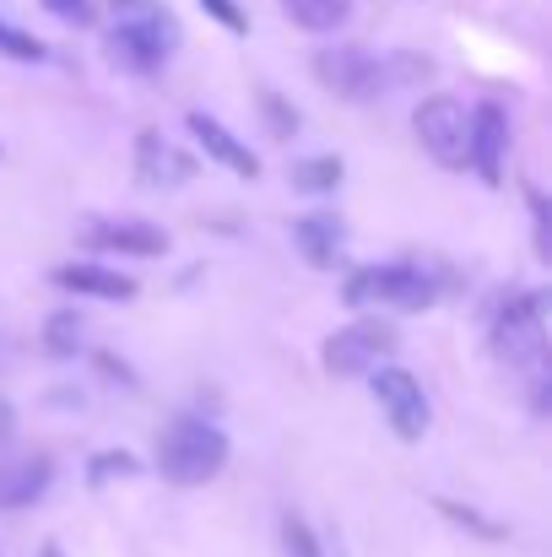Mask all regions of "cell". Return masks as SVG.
Listing matches in <instances>:
<instances>
[{
  "instance_id": "cell-1",
  "label": "cell",
  "mask_w": 552,
  "mask_h": 557,
  "mask_svg": "<svg viewBox=\"0 0 552 557\" xmlns=\"http://www.w3.org/2000/svg\"><path fill=\"white\" fill-rule=\"evenodd\" d=\"M184 27L163 0H109V54L136 71L152 76L158 65H169L180 54Z\"/></svg>"
},
{
  "instance_id": "cell-2",
  "label": "cell",
  "mask_w": 552,
  "mask_h": 557,
  "mask_svg": "<svg viewBox=\"0 0 552 557\" xmlns=\"http://www.w3.org/2000/svg\"><path fill=\"white\" fill-rule=\"evenodd\" d=\"M158 476L174 482V487H206L211 476H222L228 466V433L206 417H174L163 433H158Z\"/></svg>"
},
{
  "instance_id": "cell-3",
  "label": "cell",
  "mask_w": 552,
  "mask_h": 557,
  "mask_svg": "<svg viewBox=\"0 0 552 557\" xmlns=\"http://www.w3.org/2000/svg\"><path fill=\"white\" fill-rule=\"evenodd\" d=\"M493 358L504 363V369H520L531 373V379H542L548 373V293H515L504 309H499V320H493Z\"/></svg>"
},
{
  "instance_id": "cell-4",
  "label": "cell",
  "mask_w": 552,
  "mask_h": 557,
  "mask_svg": "<svg viewBox=\"0 0 552 557\" xmlns=\"http://www.w3.org/2000/svg\"><path fill=\"white\" fill-rule=\"evenodd\" d=\"M342 298H347L353 309L422 314V309L439 298V287H433V276H428L422 265H412V260H390V265H358V271L347 276Z\"/></svg>"
},
{
  "instance_id": "cell-5",
  "label": "cell",
  "mask_w": 552,
  "mask_h": 557,
  "mask_svg": "<svg viewBox=\"0 0 552 557\" xmlns=\"http://www.w3.org/2000/svg\"><path fill=\"white\" fill-rule=\"evenodd\" d=\"M395 347H401V336L384 325V320H353V325H342L331 342H326V373L331 379H364L373 373L379 363H390L395 358Z\"/></svg>"
},
{
  "instance_id": "cell-6",
  "label": "cell",
  "mask_w": 552,
  "mask_h": 557,
  "mask_svg": "<svg viewBox=\"0 0 552 557\" xmlns=\"http://www.w3.org/2000/svg\"><path fill=\"white\" fill-rule=\"evenodd\" d=\"M466 131H471V109L455 92H433L417 109V141L439 169H466Z\"/></svg>"
},
{
  "instance_id": "cell-7",
  "label": "cell",
  "mask_w": 552,
  "mask_h": 557,
  "mask_svg": "<svg viewBox=\"0 0 552 557\" xmlns=\"http://www.w3.org/2000/svg\"><path fill=\"white\" fill-rule=\"evenodd\" d=\"M315 76H320V87H326V92L353 98V103H368V98H379V92H384L390 65H384V60H373V54L358 49V44H336V49H320V54H315Z\"/></svg>"
},
{
  "instance_id": "cell-8",
  "label": "cell",
  "mask_w": 552,
  "mask_h": 557,
  "mask_svg": "<svg viewBox=\"0 0 552 557\" xmlns=\"http://www.w3.org/2000/svg\"><path fill=\"white\" fill-rule=\"evenodd\" d=\"M368 389H373V400H379V411H384V422L395 428V438H422L428 433V395H422V384H417V373L395 369V363H379V369L368 373Z\"/></svg>"
},
{
  "instance_id": "cell-9",
  "label": "cell",
  "mask_w": 552,
  "mask_h": 557,
  "mask_svg": "<svg viewBox=\"0 0 552 557\" xmlns=\"http://www.w3.org/2000/svg\"><path fill=\"white\" fill-rule=\"evenodd\" d=\"M82 244L98 249V255H136V260H152L169 249V233L158 222H142V216H87L82 222Z\"/></svg>"
},
{
  "instance_id": "cell-10",
  "label": "cell",
  "mask_w": 552,
  "mask_h": 557,
  "mask_svg": "<svg viewBox=\"0 0 552 557\" xmlns=\"http://www.w3.org/2000/svg\"><path fill=\"white\" fill-rule=\"evenodd\" d=\"M504 152H510V114L504 103H477L471 131H466V169H477L482 185L504 180Z\"/></svg>"
},
{
  "instance_id": "cell-11",
  "label": "cell",
  "mask_w": 552,
  "mask_h": 557,
  "mask_svg": "<svg viewBox=\"0 0 552 557\" xmlns=\"http://www.w3.org/2000/svg\"><path fill=\"white\" fill-rule=\"evenodd\" d=\"M49 282L60 293H76V298H98V304H131L142 287L136 276L114 271V265H98V260H71V265H54Z\"/></svg>"
},
{
  "instance_id": "cell-12",
  "label": "cell",
  "mask_w": 552,
  "mask_h": 557,
  "mask_svg": "<svg viewBox=\"0 0 552 557\" xmlns=\"http://www.w3.org/2000/svg\"><path fill=\"white\" fill-rule=\"evenodd\" d=\"M184 125H189V136L200 141V152H206V163H217V169H228L233 180H255L260 174V163H255V152L222 125V120H211L206 109H195V114H184Z\"/></svg>"
},
{
  "instance_id": "cell-13",
  "label": "cell",
  "mask_w": 552,
  "mask_h": 557,
  "mask_svg": "<svg viewBox=\"0 0 552 557\" xmlns=\"http://www.w3.org/2000/svg\"><path fill=\"white\" fill-rule=\"evenodd\" d=\"M136 180L147 189H180L195 180V158L180 152L174 141H163L158 131H147V136L136 141Z\"/></svg>"
},
{
  "instance_id": "cell-14",
  "label": "cell",
  "mask_w": 552,
  "mask_h": 557,
  "mask_svg": "<svg viewBox=\"0 0 552 557\" xmlns=\"http://www.w3.org/2000/svg\"><path fill=\"white\" fill-rule=\"evenodd\" d=\"M342 244H347V227L336 211H309L293 222V249L315 265V271H331L342 260Z\"/></svg>"
},
{
  "instance_id": "cell-15",
  "label": "cell",
  "mask_w": 552,
  "mask_h": 557,
  "mask_svg": "<svg viewBox=\"0 0 552 557\" xmlns=\"http://www.w3.org/2000/svg\"><path fill=\"white\" fill-rule=\"evenodd\" d=\"M54 482V466L44 455H22V460H5L0 466V509H27L49 493Z\"/></svg>"
},
{
  "instance_id": "cell-16",
  "label": "cell",
  "mask_w": 552,
  "mask_h": 557,
  "mask_svg": "<svg viewBox=\"0 0 552 557\" xmlns=\"http://www.w3.org/2000/svg\"><path fill=\"white\" fill-rule=\"evenodd\" d=\"M353 0H282V16L304 33H342L353 22Z\"/></svg>"
},
{
  "instance_id": "cell-17",
  "label": "cell",
  "mask_w": 552,
  "mask_h": 557,
  "mask_svg": "<svg viewBox=\"0 0 552 557\" xmlns=\"http://www.w3.org/2000/svg\"><path fill=\"white\" fill-rule=\"evenodd\" d=\"M293 189L298 195H336L342 180H347V169H342V158H331V152H320V158H304V163H293Z\"/></svg>"
},
{
  "instance_id": "cell-18",
  "label": "cell",
  "mask_w": 552,
  "mask_h": 557,
  "mask_svg": "<svg viewBox=\"0 0 552 557\" xmlns=\"http://www.w3.org/2000/svg\"><path fill=\"white\" fill-rule=\"evenodd\" d=\"M44 352L49 358H76L82 352V314L76 309H60L44 320Z\"/></svg>"
},
{
  "instance_id": "cell-19",
  "label": "cell",
  "mask_w": 552,
  "mask_h": 557,
  "mask_svg": "<svg viewBox=\"0 0 552 557\" xmlns=\"http://www.w3.org/2000/svg\"><path fill=\"white\" fill-rule=\"evenodd\" d=\"M0 54H11V60H22V65H38V60H44V44L0 16Z\"/></svg>"
},
{
  "instance_id": "cell-20",
  "label": "cell",
  "mask_w": 552,
  "mask_h": 557,
  "mask_svg": "<svg viewBox=\"0 0 552 557\" xmlns=\"http://www.w3.org/2000/svg\"><path fill=\"white\" fill-rule=\"evenodd\" d=\"M282 547H287V557H320V542H315L304 515H282Z\"/></svg>"
},
{
  "instance_id": "cell-21",
  "label": "cell",
  "mask_w": 552,
  "mask_h": 557,
  "mask_svg": "<svg viewBox=\"0 0 552 557\" xmlns=\"http://www.w3.org/2000/svg\"><path fill=\"white\" fill-rule=\"evenodd\" d=\"M260 109H266V120H271V136H298V109H287L277 92H260Z\"/></svg>"
},
{
  "instance_id": "cell-22",
  "label": "cell",
  "mask_w": 552,
  "mask_h": 557,
  "mask_svg": "<svg viewBox=\"0 0 552 557\" xmlns=\"http://www.w3.org/2000/svg\"><path fill=\"white\" fill-rule=\"evenodd\" d=\"M200 5H206V16H217L228 33H249V16H244L238 0H200Z\"/></svg>"
},
{
  "instance_id": "cell-23",
  "label": "cell",
  "mask_w": 552,
  "mask_h": 557,
  "mask_svg": "<svg viewBox=\"0 0 552 557\" xmlns=\"http://www.w3.org/2000/svg\"><path fill=\"white\" fill-rule=\"evenodd\" d=\"M44 11L60 16V22H71V27H87L93 22V0H44Z\"/></svg>"
},
{
  "instance_id": "cell-24",
  "label": "cell",
  "mask_w": 552,
  "mask_h": 557,
  "mask_svg": "<svg viewBox=\"0 0 552 557\" xmlns=\"http://www.w3.org/2000/svg\"><path fill=\"white\" fill-rule=\"evenodd\" d=\"M114 471H120V476H131V471H136V460H131L125 449H120V455H98V460H93V482H103V476H114Z\"/></svg>"
},
{
  "instance_id": "cell-25",
  "label": "cell",
  "mask_w": 552,
  "mask_h": 557,
  "mask_svg": "<svg viewBox=\"0 0 552 557\" xmlns=\"http://www.w3.org/2000/svg\"><path fill=\"white\" fill-rule=\"evenodd\" d=\"M5 438H11V400L0 395V444H5Z\"/></svg>"
},
{
  "instance_id": "cell-26",
  "label": "cell",
  "mask_w": 552,
  "mask_h": 557,
  "mask_svg": "<svg viewBox=\"0 0 552 557\" xmlns=\"http://www.w3.org/2000/svg\"><path fill=\"white\" fill-rule=\"evenodd\" d=\"M44 557H60V553H54V547H44Z\"/></svg>"
}]
</instances>
